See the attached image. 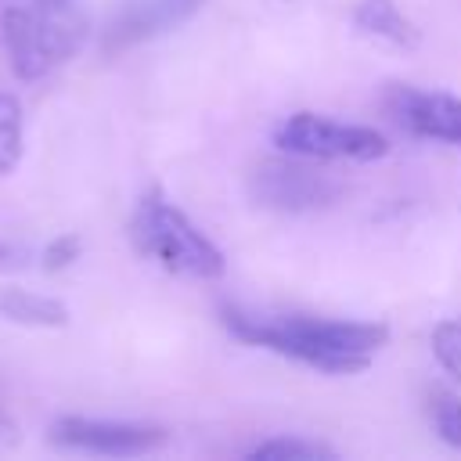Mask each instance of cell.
<instances>
[{
    "label": "cell",
    "mask_w": 461,
    "mask_h": 461,
    "mask_svg": "<svg viewBox=\"0 0 461 461\" xmlns=\"http://www.w3.org/2000/svg\"><path fill=\"white\" fill-rule=\"evenodd\" d=\"M227 328L249 346H263L270 353L292 357L328 375L364 371L389 339V328L375 321H331V317H306V313L227 310Z\"/></svg>",
    "instance_id": "1"
},
{
    "label": "cell",
    "mask_w": 461,
    "mask_h": 461,
    "mask_svg": "<svg viewBox=\"0 0 461 461\" xmlns=\"http://www.w3.org/2000/svg\"><path fill=\"white\" fill-rule=\"evenodd\" d=\"M86 29L79 0H11L0 11V43L22 79H40L65 65L83 47Z\"/></svg>",
    "instance_id": "2"
},
{
    "label": "cell",
    "mask_w": 461,
    "mask_h": 461,
    "mask_svg": "<svg viewBox=\"0 0 461 461\" xmlns=\"http://www.w3.org/2000/svg\"><path fill=\"white\" fill-rule=\"evenodd\" d=\"M130 234H133L137 249L144 256H151L158 267H166L169 274L194 277V281H216L227 270L223 252L209 241V234H202L158 191L140 198V205L133 212V223H130Z\"/></svg>",
    "instance_id": "3"
},
{
    "label": "cell",
    "mask_w": 461,
    "mask_h": 461,
    "mask_svg": "<svg viewBox=\"0 0 461 461\" xmlns=\"http://www.w3.org/2000/svg\"><path fill=\"white\" fill-rule=\"evenodd\" d=\"M274 144L288 155H303L313 162H375L389 151V140L375 126L360 122H339L317 112H295L274 130Z\"/></svg>",
    "instance_id": "4"
},
{
    "label": "cell",
    "mask_w": 461,
    "mask_h": 461,
    "mask_svg": "<svg viewBox=\"0 0 461 461\" xmlns=\"http://www.w3.org/2000/svg\"><path fill=\"white\" fill-rule=\"evenodd\" d=\"M313 158L288 155L285 158H263L249 173V194L263 209L277 212H317L328 209L342 194V180L321 166H310Z\"/></svg>",
    "instance_id": "5"
},
{
    "label": "cell",
    "mask_w": 461,
    "mask_h": 461,
    "mask_svg": "<svg viewBox=\"0 0 461 461\" xmlns=\"http://www.w3.org/2000/svg\"><path fill=\"white\" fill-rule=\"evenodd\" d=\"M50 439L68 450L104 454V457H137L166 443V429L133 425V421H101V418H61L50 429Z\"/></svg>",
    "instance_id": "6"
},
{
    "label": "cell",
    "mask_w": 461,
    "mask_h": 461,
    "mask_svg": "<svg viewBox=\"0 0 461 461\" xmlns=\"http://www.w3.org/2000/svg\"><path fill=\"white\" fill-rule=\"evenodd\" d=\"M389 115L414 137L461 144V97L439 94V90H418V86H393Z\"/></svg>",
    "instance_id": "7"
},
{
    "label": "cell",
    "mask_w": 461,
    "mask_h": 461,
    "mask_svg": "<svg viewBox=\"0 0 461 461\" xmlns=\"http://www.w3.org/2000/svg\"><path fill=\"white\" fill-rule=\"evenodd\" d=\"M202 0H122L104 25V50H126L166 29H176Z\"/></svg>",
    "instance_id": "8"
},
{
    "label": "cell",
    "mask_w": 461,
    "mask_h": 461,
    "mask_svg": "<svg viewBox=\"0 0 461 461\" xmlns=\"http://www.w3.org/2000/svg\"><path fill=\"white\" fill-rule=\"evenodd\" d=\"M0 317H7L14 324H29V328H65L68 324V306L54 295L0 285Z\"/></svg>",
    "instance_id": "9"
},
{
    "label": "cell",
    "mask_w": 461,
    "mask_h": 461,
    "mask_svg": "<svg viewBox=\"0 0 461 461\" xmlns=\"http://www.w3.org/2000/svg\"><path fill=\"white\" fill-rule=\"evenodd\" d=\"M353 22H357V29H364L367 36L389 40V43H396V47H411V43L418 40L414 22L396 7V0H360L357 11H353Z\"/></svg>",
    "instance_id": "10"
},
{
    "label": "cell",
    "mask_w": 461,
    "mask_h": 461,
    "mask_svg": "<svg viewBox=\"0 0 461 461\" xmlns=\"http://www.w3.org/2000/svg\"><path fill=\"white\" fill-rule=\"evenodd\" d=\"M22 158V104L14 94H0V176Z\"/></svg>",
    "instance_id": "11"
},
{
    "label": "cell",
    "mask_w": 461,
    "mask_h": 461,
    "mask_svg": "<svg viewBox=\"0 0 461 461\" xmlns=\"http://www.w3.org/2000/svg\"><path fill=\"white\" fill-rule=\"evenodd\" d=\"M429 418H432L436 436L461 450V396L450 389H432L429 393Z\"/></svg>",
    "instance_id": "12"
},
{
    "label": "cell",
    "mask_w": 461,
    "mask_h": 461,
    "mask_svg": "<svg viewBox=\"0 0 461 461\" xmlns=\"http://www.w3.org/2000/svg\"><path fill=\"white\" fill-rule=\"evenodd\" d=\"M249 457H263V461H317V457H335L331 447L324 443H313V439H267V443H256L249 450Z\"/></svg>",
    "instance_id": "13"
},
{
    "label": "cell",
    "mask_w": 461,
    "mask_h": 461,
    "mask_svg": "<svg viewBox=\"0 0 461 461\" xmlns=\"http://www.w3.org/2000/svg\"><path fill=\"white\" fill-rule=\"evenodd\" d=\"M432 353L447 375L461 378V317H450L432 328Z\"/></svg>",
    "instance_id": "14"
},
{
    "label": "cell",
    "mask_w": 461,
    "mask_h": 461,
    "mask_svg": "<svg viewBox=\"0 0 461 461\" xmlns=\"http://www.w3.org/2000/svg\"><path fill=\"white\" fill-rule=\"evenodd\" d=\"M79 252H83V241L76 234H61L43 249V270H65L79 259Z\"/></svg>",
    "instance_id": "15"
},
{
    "label": "cell",
    "mask_w": 461,
    "mask_h": 461,
    "mask_svg": "<svg viewBox=\"0 0 461 461\" xmlns=\"http://www.w3.org/2000/svg\"><path fill=\"white\" fill-rule=\"evenodd\" d=\"M14 439H18V425H14L7 414H0V450H4V447H11Z\"/></svg>",
    "instance_id": "16"
},
{
    "label": "cell",
    "mask_w": 461,
    "mask_h": 461,
    "mask_svg": "<svg viewBox=\"0 0 461 461\" xmlns=\"http://www.w3.org/2000/svg\"><path fill=\"white\" fill-rule=\"evenodd\" d=\"M11 259H14V249H11V245H4V241H0V263H11Z\"/></svg>",
    "instance_id": "17"
}]
</instances>
